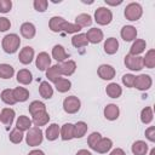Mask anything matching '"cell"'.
<instances>
[{
    "label": "cell",
    "mask_w": 155,
    "mask_h": 155,
    "mask_svg": "<svg viewBox=\"0 0 155 155\" xmlns=\"http://www.w3.org/2000/svg\"><path fill=\"white\" fill-rule=\"evenodd\" d=\"M2 50L6 52V53H15L18 48H19V45H21V39L17 34H7L4 36L2 39Z\"/></svg>",
    "instance_id": "obj_1"
},
{
    "label": "cell",
    "mask_w": 155,
    "mask_h": 155,
    "mask_svg": "<svg viewBox=\"0 0 155 155\" xmlns=\"http://www.w3.org/2000/svg\"><path fill=\"white\" fill-rule=\"evenodd\" d=\"M42 139H44V133H42L41 128L36 127V126L29 128L25 134V142L29 147H36V145L41 144Z\"/></svg>",
    "instance_id": "obj_2"
},
{
    "label": "cell",
    "mask_w": 155,
    "mask_h": 155,
    "mask_svg": "<svg viewBox=\"0 0 155 155\" xmlns=\"http://www.w3.org/2000/svg\"><path fill=\"white\" fill-rule=\"evenodd\" d=\"M143 15V8L138 2H131L125 7V17L128 21H138Z\"/></svg>",
    "instance_id": "obj_3"
},
{
    "label": "cell",
    "mask_w": 155,
    "mask_h": 155,
    "mask_svg": "<svg viewBox=\"0 0 155 155\" xmlns=\"http://www.w3.org/2000/svg\"><path fill=\"white\" fill-rule=\"evenodd\" d=\"M113 19V13L109 8L107 7H98L94 11V21L101 24V25H107L111 22Z\"/></svg>",
    "instance_id": "obj_4"
},
{
    "label": "cell",
    "mask_w": 155,
    "mask_h": 155,
    "mask_svg": "<svg viewBox=\"0 0 155 155\" xmlns=\"http://www.w3.org/2000/svg\"><path fill=\"white\" fill-rule=\"evenodd\" d=\"M80 105H81L80 99L75 96H69V97L64 98V101H63V109L68 114L78 113L79 109H80Z\"/></svg>",
    "instance_id": "obj_5"
},
{
    "label": "cell",
    "mask_w": 155,
    "mask_h": 155,
    "mask_svg": "<svg viewBox=\"0 0 155 155\" xmlns=\"http://www.w3.org/2000/svg\"><path fill=\"white\" fill-rule=\"evenodd\" d=\"M125 65H126V68H128L130 70L138 71V70H140L142 68H144V65H143V57H140V56L126 54V57H125Z\"/></svg>",
    "instance_id": "obj_6"
},
{
    "label": "cell",
    "mask_w": 155,
    "mask_h": 155,
    "mask_svg": "<svg viewBox=\"0 0 155 155\" xmlns=\"http://www.w3.org/2000/svg\"><path fill=\"white\" fill-rule=\"evenodd\" d=\"M153 85V80L150 78V75L148 74H140L138 76H136V80H134V86L137 90L139 91H147Z\"/></svg>",
    "instance_id": "obj_7"
},
{
    "label": "cell",
    "mask_w": 155,
    "mask_h": 155,
    "mask_svg": "<svg viewBox=\"0 0 155 155\" xmlns=\"http://www.w3.org/2000/svg\"><path fill=\"white\" fill-rule=\"evenodd\" d=\"M34 58V48L30 47V46H25L19 52V56H18V59L22 64L27 65V64H30L31 61Z\"/></svg>",
    "instance_id": "obj_8"
},
{
    "label": "cell",
    "mask_w": 155,
    "mask_h": 155,
    "mask_svg": "<svg viewBox=\"0 0 155 155\" xmlns=\"http://www.w3.org/2000/svg\"><path fill=\"white\" fill-rule=\"evenodd\" d=\"M35 64H36V68L39 70H41V71L47 70V68L51 65V57L48 56L47 52H40L36 57Z\"/></svg>",
    "instance_id": "obj_9"
},
{
    "label": "cell",
    "mask_w": 155,
    "mask_h": 155,
    "mask_svg": "<svg viewBox=\"0 0 155 155\" xmlns=\"http://www.w3.org/2000/svg\"><path fill=\"white\" fill-rule=\"evenodd\" d=\"M97 73H98V76L101 79H103V80H111L115 76V69L111 65H109V64L99 65Z\"/></svg>",
    "instance_id": "obj_10"
},
{
    "label": "cell",
    "mask_w": 155,
    "mask_h": 155,
    "mask_svg": "<svg viewBox=\"0 0 155 155\" xmlns=\"http://www.w3.org/2000/svg\"><path fill=\"white\" fill-rule=\"evenodd\" d=\"M59 65V70H61V74L62 75H65V76H70L75 73L76 70V63L71 59H68V61H64L62 62Z\"/></svg>",
    "instance_id": "obj_11"
},
{
    "label": "cell",
    "mask_w": 155,
    "mask_h": 155,
    "mask_svg": "<svg viewBox=\"0 0 155 155\" xmlns=\"http://www.w3.org/2000/svg\"><path fill=\"white\" fill-rule=\"evenodd\" d=\"M15 110L11 108H4L0 111V121L5 125V126H11L13 120H15Z\"/></svg>",
    "instance_id": "obj_12"
},
{
    "label": "cell",
    "mask_w": 155,
    "mask_h": 155,
    "mask_svg": "<svg viewBox=\"0 0 155 155\" xmlns=\"http://www.w3.org/2000/svg\"><path fill=\"white\" fill-rule=\"evenodd\" d=\"M86 38L87 41L91 44H98L103 40V31L98 28H91L87 30L86 33Z\"/></svg>",
    "instance_id": "obj_13"
},
{
    "label": "cell",
    "mask_w": 155,
    "mask_h": 155,
    "mask_svg": "<svg viewBox=\"0 0 155 155\" xmlns=\"http://www.w3.org/2000/svg\"><path fill=\"white\" fill-rule=\"evenodd\" d=\"M120 35L125 41H133L137 38V29L133 25H125L122 27Z\"/></svg>",
    "instance_id": "obj_14"
},
{
    "label": "cell",
    "mask_w": 155,
    "mask_h": 155,
    "mask_svg": "<svg viewBox=\"0 0 155 155\" xmlns=\"http://www.w3.org/2000/svg\"><path fill=\"white\" fill-rule=\"evenodd\" d=\"M52 57L57 61V62H64L65 59L69 58V54L65 52L64 47L62 45H54L52 48Z\"/></svg>",
    "instance_id": "obj_15"
},
{
    "label": "cell",
    "mask_w": 155,
    "mask_h": 155,
    "mask_svg": "<svg viewBox=\"0 0 155 155\" xmlns=\"http://www.w3.org/2000/svg\"><path fill=\"white\" fill-rule=\"evenodd\" d=\"M35 33H36V29H35V25L30 22H25L21 25V34L23 38L25 39H33L35 36Z\"/></svg>",
    "instance_id": "obj_16"
},
{
    "label": "cell",
    "mask_w": 155,
    "mask_h": 155,
    "mask_svg": "<svg viewBox=\"0 0 155 155\" xmlns=\"http://www.w3.org/2000/svg\"><path fill=\"white\" fill-rule=\"evenodd\" d=\"M145 47H147L145 40H143V39H136V41L132 44V46H131V48H130V53H128V54L139 56L142 52H144Z\"/></svg>",
    "instance_id": "obj_17"
},
{
    "label": "cell",
    "mask_w": 155,
    "mask_h": 155,
    "mask_svg": "<svg viewBox=\"0 0 155 155\" xmlns=\"http://www.w3.org/2000/svg\"><path fill=\"white\" fill-rule=\"evenodd\" d=\"M119 114H120V109L116 104H108L105 108H104V116L107 120H116L119 117Z\"/></svg>",
    "instance_id": "obj_18"
},
{
    "label": "cell",
    "mask_w": 155,
    "mask_h": 155,
    "mask_svg": "<svg viewBox=\"0 0 155 155\" xmlns=\"http://www.w3.org/2000/svg\"><path fill=\"white\" fill-rule=\"evenodd\" d=\"M48 121H50V115H48V113H47L46 110H45V111H40V113L33 115V119H31V122H33L34 126H36V127L44 126V125H46Z\"/></svg>",
    "instance_id": "obj_19"
},
{
    "label": "cell",
    "mask_w": 155,
    "mask_h": 155,
    "mask_svg": "<svg viewBox=\"0 0 155 155\" xmlns=\"http://www.w3.org/2000/svg\"><path fill=\"white\" fill-rule=\"evenodd\" d=\"M111 147H113L111 139H109V138H101V140L97 143V145L94 147L93 150L99 153V154H105V153H108L111 149Z\"/></svg>",
    "instance_id": "obj_20"
},
{
    "label": "cell",
    "mask_w": 155,
    "mask_h": 155,
    "mask_svg": "<svg viewBox=\"0 0 155 155\" xmlns=\"http://www.w3.org/2000/svg\"><path fill=\"white\" fill-rule=\"evenodd\" d=\"M46 78L51 82H53V84L57 80H59L62 78V74H61V70H59V65L58 64H54V65L47 68V70H46Z\"/></svg>",
    "instance_id": "obj_21"
},
{
    "label": "cell",
    "mask_w": 155,
    "mask_h": 155,
    "mask_svg": "<svg viewBox=\"0 0 155 155\" xmlns=\"http://www.w3.org/2000/svg\"><path fill=\"white\" fill-rule=\"evenodd\" d=\"M119 50V41L115 38H109L104 42V51L107 54H114Z\"/></svg>",
    "instance_id": "obj_22"
},
{
    "label": "cell",
    "mask_w": 155,
    "mask_h": 155,
    "mask_svg": "<svg viewBox=\"0 0 155 155\" xmlns=\"http://www.w3.org/2000/svg\"><path fill=\"white\" fill-rule=\"evenodd\" d=\"M73 130H74V125L73 124H64L59 131V136L63 140H70L74 138V133H73Z\"/></svg>",
    "instance_id": "obj_23"
},
{
    "label": "cell",
    "mask_w": 155,
    "mask_h": 155,
    "mask_svg": "<svg viewBox=\"0 0 155 155\" xmlns=\"http://www.w3.org/2000/svg\"><path fill=\"white\" fill-rule=\"evenodd\" d=\"M39 93L45 99H50L53 96V88L48 84V81H42L40 84V86H39Z\"/></svg>",
    "instance_id": "obj_24"
},
{
    "label": "cell",
    "mask_w": 155,
    "mask_h": 155,
    "mask_svg": "<svg viewBox=\"0 0 155 155\" xmlns=\"http://www.w3.org/2000/svg\"><path fill=\"white\" fill-rule=\"evenodd\" d=\"M64 22H65V19H64L63 17L54 16V17H52V18L50 19L48 27H50V29H51L53 33H59V31H62V25H63Z\"/></svg>",
    "instance_id": "obj_25"
},
{
    "label": "cell",
    "mask_w": 155,
    "mask_h": 155,
    "mask_svg": "<svg viewBox=\"0 0 155 155\" xmlns=\"http://www.w3.org/2000/svg\"><path fill=\"white\" fill-rule=\"evenodd\" d=\"M31 120L25 116V115H21L18 119H17V122H16V128H18L19 131L24 132V131H28L29 128H31Z\"/></svg>",
    "instance_id": "obj_26"
},
{
    "label": "cell",
    "mask_w": 155,
    "mask_h": 155,
    "mask_svg": "<svg viewBox=\"0 0 155 155\" xmlns=\"http://www.w3.org/2000/svg\"><path fill=\"white\" fill-rule=\"evenodd\" d=\"M105 92L110 97V98H119L121 94H122V88L116 84V82H111L105 88Z\"/></svg>",
    "instance_id": "obj_27"
},
{
    "label": "cell",
    "mask_w": 155,
    "mask_h": 155,
    "mask_svg": "<svg viewBox=\"0 0 155 155\" xmlns=\"http://www.w3.org/2000/svg\"><path fill=\"white\" fill-rule=\"evenodd\" d=\"M87 124L84 122V121H78L75 125H74V130H73V133H74V138H81L86 134L87 132Z\"/></svg>",
    "instance_id": "obj_28"
},
{
    "label": "cell",
    "mask_w": 155,
    "mask_h": 155,
    "mask_svg": "<svg viewBox=\"0 0 155 155\" xmlns=\"http://www.w3.org/2000/svg\"><path fill=\"white\" fill-rule=\"evenodd\" d=\"M148 151V144L143 140H136L132 144V153L133 155H145Z\"/></svg>",
    "instance_id": "obj_29"
},
{
    "label": "cell",
    "mask_w": 155,
    "mask_h": 155,
    "mask_svg": "<svg viewBox=\"0 0 155 155\" xmlns=\"http://www.w3.org/2000/svg\"><path fill=\"white\" fill-rule=\"evenodd\" d=\"M31 73L28 70V69H21L18 73H17V81L22 85H29L31 82Z\"/></svg>",
    "instance_id": "obj_30"
},
{
    "label": "cell",
    "mask_w": 155,
    "mask_h": 155,
    "mask_svg": "<svg viewBox=\"0 0 155 155\" xmlns=\"http://www.w3.org/2000/svg\"><path fill=\"white\" fill-rule=\"evenodd\" d=\"M13 97L16 102H25L29 98V91L24 87H16L13 88Z\"/></svg>",
    "instance_id": "obj_31"
},
{
    "label": "cell",
    "mask_w": 155,
    "mask_h": 155,
    "mask_svg": "<svg viewBox=\"0 0 155 155\" xmlns=\"http://www.w3.org/2000/svg\"><path fill=\"white\" fill-rule=\"evenodd\" d=\"M75 24L79 25L80 28L88 27V25L92 24V17L90 15H87V13H80L75 18Z\"/></svg>",
    "instance_id": "obj_32"
},
{
    "label": "cell",
    "mask_w": 155,
    "mask_h": 155,
    "mask_svg": "<svg viewBox=\"0 0 155 155\" xmlns=\"http://www.w3.org/2000/svg\"><path fill=\"white\" fill-rule=\"evenodd\" d=\"M88 41H87V38H86V34H76L71 38V45L76 48H80V47H85L87 46Z\"/></svg>",
    "instance_id": "obj_33"
},
{
    "label": "cell",
    "mask_w": 155,
    "mask_h": 155,
    "mask_svg": "<svg viewBox=\"0 0 155 155\" xmlns=\"http://www.w3.org/2000/svg\"><path fill=\"white\" fill-rule=\"evenodd\" d=\"M59 126L57 124H51L47 128H46V138L47 140H56L59 136Z\"/></svg>",
    "instance_id": "obj_34"
},
{
    "label": "cell",
    "mask_w": 155,
    "mask_h": 155,
    "mask_svg": "<svg viewBox=\"0 0 155 155\" xmlns=\"http://www.w3.org/2000/svg\"><path fill=\"white\" fill-rule=\"evenodd\" d=\"M54 87L58 92L61 93H64V92H68L71 87V82L68 80V79H64V78H61L59 80H57L54 82Z\"/></svg>",
    "instance_id": "obj_35"
},
{
    "label": "cell",
    "mask_w": 155,
    "mask_h": 155,
    "mask_svg": "<svg viewBox=\"0 0 155 155\" xmlns=\"http://www.w3.org/2000/svg\"><path fill=\"white\" fill-rule=\"evenodd\" d=\"M143 65L149 69L155 67V50L151 48L145 53V57H143Z\"/></svg>",
    "instance_id": "obj_36"
},
{
    "label": "cell",
    "mask_w": 155,
    "mask_h": 155,
    "mask_svg": "<svg viewBox=\"0 0 155 155\" xmlns=\"http://www.w3.org/2000/svg\"><path fill=\"white\" fill-rule=\"evenodd\" d=\"M15 74V69L13 67H11L10 64L2 63L0 64V78L1 79H11Z\"/></svg>",
    "instance_id": "obj_37"
},
{
    "label": "cell",
    "mask_w": 155,
    "mask_h": 155,
    "mask_svg": "<svg viewBox=\"0 0 155 155\" xmlns=\"http://www.w3.org/2000/svg\"><path fill=\"white\" fill-rule=\"evenodd\" d=\"M1 101L5 103V104H8V105H13L16 104V99L13 97V90H10V88H6L1 92Z\"/></svg>",
    "instance_id": "obj_38"
},
{
    "label": "cell",
    "mask_w": 155,
    "mask_h": 155,
    "mask_svg": "<svg viewBox=\"0 0 155 155\" xmlns=\"http://www.w3.org/2000/svg\"><path fill=\"white\" fill-rule=\"evenodd\" d=\"M29 113H30V115L33 116V115H35V114H38V113H40V111H45L46 110V105L42 103V102H39V101H34V102H31L30 104H29Z\"/></svg>",
    "instance_id": "obj_39"
},
{
    "label": "cell",
    "mask_w": 155,
    "mask_h": 155,
    "mask_svg": "<svg viewBox=\"0 0 155 155\" xmlns=\"http://www.w3.org/2000/svg\"><path fill=\"white\" fill-rule=\"evenodd\" d=\"M154 119V114H153V109L150 107H145L142 111H140V121L143 124H150Z\"/></svg>",
    "instance_id": "obj_40"
},
{
    "label": "cell",
    "mask_w": 155,
    "mask_h": 155,
    "mask_svg": "<svg viewBox=\"0 0 155 155\" xmlns=\"http://www.w3.org/2000/svg\"><path fill=\"white\" fill-rule=\"evenodd\" d=\"M81 28L79 25H76L75 23H70V22H64L63 25H62V31L64 33H68V34H73V33H78L80 31Z\"/></svg>",
    "instance_id": "obj_41"
},
{
    "label": "cell",
    "mask_w": 155,
    "mask_h": 155,
    "mask_svg": "<svg viewBox=\"0 0 155 155\" xmlns=\"http://www.w3.org/2000/svg\"><path fill=\"white\" fill-rule=\"evenodd\" d=\"M23 132L22 131H19L18 128H15V130H12L11 132H10V136H8V138H10V140L13 143V144H18V143H21L22 140H23Z\"/></svg>",
    "instance_id": "obj_42"
},
{
    "label": "cell",
    "mask_w": 155,
    "mask_h": 155,
    "mask_svg": "<svg viewBox=\"0 0 155 155\" xmlns=\"http://www.w3.org/2000/svg\"><path fill=\"white\" fill-rule=\"evenodd\" d=\"M101 138H102L101 133H98V132H92V133L88 136V138H87V144H88V147L93 150L94 147L97 145V143L101 140Z\"/></svg>",
    "instance_id": "obj_43"
},
{
    "label": "cell",
    "mask_w": 155,
    "mask_h": 155,
    "mask_svg": "<svg viewBox=\"0 0 155 155\" xmlns=\"http://www.w3.org/2000/svg\"><path fill=\"white\" fill-rule=\"evenodd\" d=\"M33 5H34V8H35L38 12H45V11L47 10L48 1H47V0H34Z\"/></svg>",
    "instance_id": "obj_44"
},
{
    "label": "cell",
    "mask_w": 155,
    "mask_h": 155,
    "mask_svg": "<svg viewBox=\"0 0 155 155\" xmlns=\"http://www.w3.org/2000/svg\"><path fill=\"white\" fill-rule=\"evenodd\" d=\"M134 80H136V76L133 74H125L122 76V84L126 87H133L134 86Z\"/></svg>",
    "instance_id": "obj_45"
},
{
    "label": "cell",
    "mask_w": 155,
    "mask_h": 155,
    "mask_svg": "<svg viewBox=\"0 0 155 155\" xmlns=\"http://www.w3.org/2000/svg\"><path fill=\"white\" fill-rule=\"evenodd\" d=\"M12 8V1L11 0H0V12L7 13Z\"/></svg>",
    "instance_id": "obj_46"
},
{
    "label": "cell",
    "mask_w": 155,
    "mask_h": 155,
    "mask_svg": "<svg viewBox=\"0 0 155 155\" xmlns=\"http://www.w3.org/2000/svg\"><path fill=\"white\" fill-rule=\"evenodd\" d=\"M10 27L11 22L6 17H0V31H6L7 29H10Z\"/></svg>",
    "instance_id": "obj_47"
},
{
    "label": "cell",
    "mask_w": 155,
    "mask_h": 155,
    "mask_svg": "<svg viewBox=\"0 0 155 155\" xmlns=\"http://www.w3.org/2000/svg\"><path fill=\"white\" fill-rule=\"evenodd\" d=\"M145 137L150 142H155V127L154 126H150L145 130Z\"/></svg>",
    "instance_id": "obj_48"
},
{
    "label": "cell",
    "mask_w": 155,
    "mask_h": 155,
    "mask_svg": "<svg viewBox=\"0 0 155 155\" xmlns=\"http://www.w3.org/2000/svg\"><path fill=\"white\" fill-rule=\"evenodd\" d=\"M105 4L110 6H117L122 4V0H105Z\"/></svg>",
    "instance_id": "obj_49"
},
{
    "label": "cell",
    "mask_w": 155,
    "mask_h": 155,
    "mask_svg": "<svg viewBox=\"0 0 155 155\" xmlns=\"http://www.w3.org/2000/svg\"><path fill=\"white\" fill-rule=\"evenodd\" d=\"M109 155H126V154H125V151L121 148H116V149L111 150V153Z\"/></svg>",
    "instance_id": "obj_50"
},
{
    "label": "cell",
    "mask_w": 155,
    "mask_h": 155,
    "mask_svg": "<svg viewBox=\"0 0 155 155\" xmlns=\"http://www.w3.org/2000/svg\"><path fill=\"white\" fill-rule=\"evenodd\" d=\"M28 155H45L42 150H39V149H35V150H31Z\"/></svg>",
    "instance_id": "obj_51"
},
{
    "label": "cell",
    "mask_w": 155,
    "mask_h": 155,
    "mask_svg": "<svg viewBox=\"0 0 155 155\" xmlns=\"http://www.w3.org/2000/svg\"><path fill=\"white\" fill-rule=\"evenodd\" d=\"M76 155H92V154L88 150H86V149H81V150H79L76 153Z\"/></svg>",
    "instance_id": "obj_52"
},
{
    "label": "cell",
    "mask_w": 155,
    "mask_h": 155,
    "mask_svg": "<svg viewBox=\"0 0 155 155\" xmlns=\"http://www.w3.org/2000/svg\"><path fill=\"white\" fill-rule=\"evenodd\" d=\"M150 155H155V148H153V149L150 150Z\"/></svg>",
    "instance_id": "obj_53"
}]
</instances>
